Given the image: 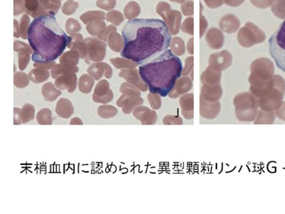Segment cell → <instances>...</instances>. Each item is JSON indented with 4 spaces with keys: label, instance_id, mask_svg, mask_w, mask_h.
Returning <instances> with one entry per match:
<instances>
[{
    "label": "cell",
    "instance_id": "cell-1",
    "mask_svg": "<svg viewBox=\"0 0 285 214\" xmlns=\"http://www.w3.org/2000/svg\"><path fill=\"white\" fill-rule=\"evenodd\" d=\"M122 34L124 47L121 57L139 66L166 51L172 41L168 25L159 19L129 20Z\"/></svg>",
    "mask_w": 285,
    "mask_h": 214
},
{
    "label": "cell",
    "instance_id": "cell-2",
    "mask_svg": "<svg viewBox=\"0 0 285 214\" xmlns=\"http://www.w3.org/2000/svg\"><path fill=\"white\" fill-rule=\"evenodd\" d=\"M27 40L34 63H51L61 57L71 42L53 15L37 17L30 24Z\"/></svg>",
    "mask_w": 285,
    "mask_h": 214
},
{
    "label": "cell",
    "instance_id": "cell-3",
    "mask_svg": "<svg viewBox=\"0 0 285 214\" xmlns=\"http://www.w3.org/2000/svg\"><path fill=\"white\" fill-rule=\"evenodd\" d=\"M182 70L181 60L171 50L167 49L153 60L140 65L139 73L151 94L166 97L173 90Z\"/></svg>",
    "mask_w": 285,
    "mask_h": 214
},
{
    "label": "cell",
    "instance_id": "cell-4",
    "mask_svg": "<svg viewBox=\"0 0 285 214\" xmlns=\"http://www.w3.org/2000/svg\"><path fill=\"white\" fill-rule=\"evenodd\" d=\"M269 50L277 67L285 72V21L269 39Z\"/></svg>",
    "mask_w": 285,
    "mask_h": 214
},
{
    "label": "cell",
    "instance_id": "cell-5",
    "mask_svg": "<svg viewBox=\"0 0 285 214\" xmlns=\"http://www.w3.org/2000/svg\"><path fill=\"white\" fill-rule=\"evenodd\" d=\"M87 44V56L84 59L85 63H100L106 58L107 44L97 38H87L84 39Z\"/></svg>",
    "mask_w": 285,
    "mask_h": 214
},
{
    "label": "cell",
    "instance_id": "cell-6",
    "mask_svg": "<svg viewBox=\"0 0 285 214\" xmlns=\"http://www.w3.org/2000/svg\"><path fill=\"white\" fill-rule=\"evenodd\" d=\"M113 97V91L111 90L109 82L106 80L99 81L93 91V97H92L93 101L106 104L112 101Z\"/></svg>",
    "mask_w": 285,
    "mask_h": 214
},
{
    "label": "cell",
    "instance_id": "cell-7",
    "mask_svg": "<svg viewBox=\"0 0 285 214\" xmlns=\"http://www.w3.org/2000/svg\"><path fill=\"white\" fill-rule=\"evenodd\" d=\"M87 73L89 75L91 76L95 80H99L103 76L106 79L112 78L113 71L110 66L106 63H94L90 65V67L87 69Z\"/></svg>",
    "mask_w": 285,
    "mask_h": 214
},
{
    "label": "cell",
    "instance_id": "cell-8",
    "mask_svg": "<svg viewBox=\"0 0 285 214\" xmlns=\"http://www.w3.org/2000/svg\"><path fill=\"white\" fill-rule=\"evenodd\" d=\"M61 8V0H39V10L36 18L43 15H56Z\"/></svg>",
    "mask_w": 285,
    "mask_h": 214
},
{
    "label": "cell",
    "instance_id": "cell-9",
    "mask_svg": "<svg viewBox=\"0 0 285 214\" xmlns=\"http://www.w3.org/2000/svg\"><path fill=\"white\" fill-rule=\"evenodd\" d=\"M56 87L60 90H67L69 93H73L77 88V77L76 73L66 74L56 79Z\"/></svg>",
    "mask_w": 285,
    "mask_h": 214
},
{
    "label": "cell",
    "instance_id": "cell-10",
    "mask_svg": "<svg viewBox=\"0 0 285 214\" xmlns=\"http://www.w3.org/2000/svg\"><path fill=\"white\" fill-rule=\"evenodd\" d=\"M144 103V100L140 97H132V96L126 95L122 94L119 97L116 104L119 107L122 108V113L125 114H129L132 112V109L135 107L140 105Z\"/></svg>",
    "mask_w": 285,
    "mask_h": 214
},
{
    "label": "cell",
    "instance_id": "cell-11",
    "mask_svg": "<svg viewBox=\"0 0 285 214\" xmlns=\"http://www.w3.org/2000/svg\"><path fill=\"white\" fill-rule=\"evenodd\" d=\"M119 76L122 78H124L126 81L129 83H132L136 87L142 90V91H146L148 87L147 84H145V82L140 80L139 71L136 70H122L119 73Z\"/></svg>",
    "mask_w": 285,
    "mask_h": 214
},
{
    "label": "cell",
    "instance_id": "cell-12",
    "mask_svg": "<svg viewBox=\"0 0 285 214\" xmlns=\"http://www.w3.org/2000/svg\"><path fill=\"white\" fill-rule=\"evenodd\" d=\"M56 114L63 119H69L74 113L73 104L69 99L60 98L57 102L56 107Z\"/></svg>",
    "mask_w": 285,
    "mask_h": 214
},
{
    "label": "cell",
    "instance_id": "cell-13",
    "mask_svg": "<svg viewBox=\"0 0 285 214\" xmlns=\"http://www.w3.org/2000/svg\"><path fill=\"white\" fill-rule=\"evenodd\" d=\"M133 116L136 119L140 120L142 125L151 124L148 118H149L152 121V123H156L157 115L155 112L151 111L145 107H139L138 109H135L134 112H133Z\"/></svg>",
    "mask_w": 285,
    "mask_h": 214
},
{
    "label": "cell",
    "instance_id": "cell-14",
    "mask_svg": "<svg viewBox=\"0 0 285 214\" xmlns=\"http://www.w3.org/2000/svg\"><path fill=\"white\" fill-rule=\"evenodd\" d=\"M41 94L46 101L52 102L58 98L61 95L62 92L61 90L56 88V86H55L53 83L49 82L43 85Z\"/></svg>",
    "mask_w": 285,
    "mask_h": 214
},
{
    "label": "cell",
    "instance_id": "cell-15",
    "mask_svg": "<svg viewBox=\"0 0 285 214\" xmlns=\"http://www.w3.org/2000/svg\"><path fill=\"white\" fill-rule=\"evenodd\" d=\"M79 71V68L77 67H70L66 65L56 64L54 67L51 70V76L53 79L56 80L61 76L66 75V74H72V73H77Z\"/></svg>",
    "mask_w": 285,
    "mask_h": 214
},
{
    "label": "cell",
    "instance_id": "cell-16",
    "mask_svg": "<svg viewBox=\"0 0 285 214\" xmlns=\"http://www.w3.org/2000/svg\"><path fill=\"white\" fill-rule=\"evenodd\" d=\"M107 42L109 48L115 52H121L124 47L123 38L116 31H114L109 36Z\"/></svg>",
    "mask_w": 285,
    "mask_h": 214
},
{
    "label": "cell",
    "instance_id": "cell-17",
    "mask_svg": "<svg viewBox=\"0 0 285 214\" xmlns=\"http://www.w3.org/2000/svg\"><path fill=\"white\" fill-rule=\"evenodd\" d=\"M80 59V54L78 51L70 50L62 55L60 57V63L61 64L70 66V67H77Z\"/></svg>",
    "mask_w": 285,
    "mask_h": 214
},
{
    "label": "cell",
    "instance_id": "cell-18",
    "mask_svg": "<svg viewBox=\"0 0 285 214\" xmlns=\"http://www.w3.org/2000/svg\"><path fill=\"white\" fill-rule=\"evenodd\" d=\"M51 73L44 69H33L29 73V78L34 83H41L50 78Z\"/></svg>",
    "mask_w": 285,
    "mask_h": 214
},
{
    "label": "cell",
    "instance_id": "cell-19",
    "mask_svg": "<svg viewBox=\"0 0 285 214\" xmlns=\"http://www.w3.org/2000/svg\"><path fill=\"white\" fill-rule=\"evenodd\" d=\"M94 79L90 75L83 74L80 77L78 83V88L83 94H89L94 85Z\"/></svg>",
    "mask_w": 285,
    "mask_h": 214
},
{
    "label": "cell",
    "instance_id": "cell-20",
    "mask_svg": "<svg viewBox=\"0 0 285 214\" xmlns=\"http://www.w3.org/2000/svg\"><path fill=\"white\" fill-rule=\"evenodd\" d=\"M105 19H106V14L103 11H87L80 16V20L82 22L87 25L92 21H97V20L104 21Z\"/></svg>",
    "mask_w": 285,
    "mask_h": 214
},
{
    "label": "cell",
    "instance_id": "cell-21",
    "mask_svg": "<svg viewBox=\"0 0 285 214\" xmlns=\"http://www.w3.org/2000/svg\"><path fill=\"white\" fill-rule=\"evenodd\" d=\"M106 28V24L102 20H97L89 23L87 25V31L90 35L98 37L99 34Z\"/></svg>",
    "mask_w": 285,
    "mask_h": 214
},
{
    "label": "cell",
    "instance_id": "cell-22",
    "mask_svg": "<svg viewBox=\"0 0 285 214\" xmlns=\"http://www.w3.org/2000/svg\"><path fill=\"white\" fill-rule=\"evenodd\" d=\"M35 110L34 107L31 104H25L23 106L22 109H21V113H20V116H21V120L22 123H29L34 119V114Z\"/></svg>",
    "mask_w": 285,
    "mask_h": 214
},
{
    "label": "cell",
    "instance_id": "cell-23",
    "mask_svg": "<svg viewBox=\"0 0 285 214\" xmlns=\"http://www.w3.org/2000/svg\"><path fill=\"white\" fill-rule=\"evenodd\" d=\"M37 123L39 125H52L53 124V117H52V111L50 109H42L37 113Z\"/></svg>",
    "mask_w": 285,
    "mask_h": 214
},
{
    "label": "cell",
    "instance_id": "cell-24",
    "mask_svg": "<svg viewBox=\"0 0 285 214\" xmlns=\"http://www.w3.org/2000/svg\"><path fill=\"white\" fill-rule=\"evenodd\" d=\"M98 114L102 119H111V118L115 117L118 114V110L114 106L103 104L98 109Z\"/></svg>",
    "mask_w": 285,
    "mask_h": 214
},
{
    "label": "cell",
    "instance_id": "cell-25",
    "mask_svg": "<svg viewBox=\"0 0 285 214\" xmlns=\"http://www.w3.org/2000/svg\"><path fill=\"white\" fill-rule=\"evenodd\" d=\"M29 75L22 72H17L14 74V86L17 88H24L29 85Z\"/></svg>",
    "mask_w": 285,
    "mask_h": 214
},
{
    "label": "cell",
    "instance_id": "cell-26",
    "mask_svg": "<svg viewBox=\"0 0 285 214\" xmlns=\"http://www.w3.org/2000/svg\"><path fill=\"white\" fill-rule=\"evenodd\" d=\"M24 1L26 14L35 19L37 11L39 10V0H24Z\"/></svg>",
    "mask_w": 285,
    "mask_h": 214
},
{
    "label": "cell",
    "instance_id": "cell-27",
    "mask_svg": "<svg viewBox=\"0 0 285 214\" xmlns=\"http://www.w3.org/2000/svg\"><path fill=\"white\" fill-rule=\"evenodd\" d=\"M110 62L117 69L134 68L138 66L136 63L125 58H110Z\"/></svg>",
    "mask_w": 285,
    "mask_h": 214
},
{
    "label": "cell",
    "instance_id": "cell-28",
    "mask_svg": "<svg viewBox=\"0 0 285 214\" xmlns=\"http://www.w3.org/2000/svg\"><path fill=\"white\" fill-rule=\"evenodd\" d=\"M140 12L139 5L136 3L130 2L126 6L124 9V15L126 19H134Z\"/></svg>",
    "mask_w": 285,
    "mask_h": 214
},
{
    "label": "cell",
    "instance_id": "cell-29",
    "mask_svg": "<svg viewBox=\"0 0 285 214\" xmlns=\"http://www.w3.org/2000/svg\"><path fill=\"white\" fill-rule=\"evenodd\" d=\"M106 21L116 27V26L121 25V24L124 21V18L120 11H112L106 14Z\"/></svg>",
    "mask_w": 285,
    "mask_h": 214
},
{
    "label": "cell",
    "instance_id": "cell-30",
    "mask_svg": "<svg viewBox=\"0 0 285 214\" xmlns=\"http://www.w3.org/2000/svg\"><path fill=\"white\" fill-rule=\"evenodd\" d=\"M66 31L67 34L72 35V34L78 33L81 30V25L77 20L73 19V18H70L67 20L65 25Z\"/></svg>",
    "mask_w": 285,
    "mask_h": 214
},
{
    "label": "cell",
    "instance_id": "cell-31",
    "mask_svg": "<svg viewBox=\"0 0 285 214\" xmlns=\"http://www.w3.org/2000/svg\"><path fill=\"white\" fill-rule=\"evenodd\" d=\"M70 49L77 51L80 54V58L84 60L87 56V44L85 42L84 40L83 41H78L72 44Z\"/></svg>",
    "mask_w": 285,
    "mask_h": 214
},
{
    "label": "cell",
    "instance_id": "cell-32",
    "mask_svg": "<svg viewBox=\"0 0 285 214\" xmlns=\"http://www.w3.org/2000/svg\"><path fill=\"white\" fill-rule=\"evenodd\" d=\"M30 27V17L28 14H25L21 17L20 21V27H21V38L23 39H27V34Z\"/></svg>",
    "mask_w": 285,
    "mask_h": 214
},
{
    "label": "cell",
    "instance_id": "cell-33",
    "mask_svg": "<svg viewBox=\"0 0 285 214\" xmlns=\"http://www.w3.org/2000/svg\"><path fill=\"white\" fill-rule=\"evenodd\" d=\"M79 7V4L74 0H67L63 7H62V11L65 15L70 16L74 14Z\"/></svg>",
    "mask_w": 285,
    "mask_h": 214
},
{
    "label": "cell",
    "instance_id": "cell-34",
    "mask_svg": "<svg viewBox=\"0 0 285 214\" xmlns=\"http://www.w3.org/2000/svg\"><path fill=\"white\" fill-rule=\"evenodd\" d=\"M120 91L123 94L132 96V97H139L140 96V93L134 87H132V85L127 83H122L120 87Z\"/></svg>",
    "mask_w": 285,
    "mask_h": 214
},
{
    "label": "cell",
    "instance_id": "cell-35",
    "mask_svg": "<svg viewBox=\"0 0 285 214\" xmlns=\"http://www.w3.org/2000/svg\"><path fill=\"white\" fill-rule=\"evenodd\" d=\"M14 48L16 52H27L31 55L34 53L31 46L28 45L26 43L22 42V41H14Z\"/></svg>",
    "mask_w": 285,
    "mask_h": 214
},
{
    "label": "cell",
    "instance_id": "cell-36",
    "mask_svg": "<svg viewBox=\"0 0 285 214\" xmlns=\"http://www.w3.org/2000/svg\"><path fill=\"white\" fill-rule=\"evenodd\" d=\"M116 5V0H97L96 6L104 11H109L115 8Z\"/></svg>",
    "mask_w": 285,
    "mask_h": 214
},
{
    "label": "cell",
    "instance_id": "cell-37",
    "mask_svg": "<svg viewBox=\"0 0 285 214\" xmlns=\"http://www.w3.org/2000/svg\"><path fill=\"white\" fill-rule=\"evenodd\" d=\"M29 53L19 52L18 53V63L19 69L21 70H24L27 68V65L29 63L31 57Z\"/></svg>",
    "mask_w": 285,
    "mask_h": 214
},
{
    "label": "cell",
    "instance_id": "cell-38",
    "mask_svg": "<svg viewBox=\"0 0 285 214\" xmlns=\"http://www.w3.org/2000/svg\"><path fill=\"white\" fill-rule=\"evenodd\" d=\"M114 31H116V27L115 25H109L106 27V29H104L100 34L98 35V38L99 39L102 40V41H108V38H109V36L112 34Z\"/></svg>",
    "mask_w": 285,
    "mask_h": 214
},
{
    "label": "cell",
    "instance_id": "cell-39",
    "mask_svg": "<svg viewBox=\"0 0 285 214\" xmlns=\"http://www.w3.org/2000/svg\"><path fill=\"white\" fill-rule=\"evenodd\" d=\"M14 16L20 15L23 13H25L24 0H14Z\"/></svg>",
    "mask_w": 285,
    "mask_h": 214
},
{
    "label": "cell",
    "instance_id": "cell-40",
    "mask_svg": "<svg viewBox=\"0 0 285 214\" xmlns=\"http://www.w3.org/2000/svg\"><path fill=\"white\" fill-rule=\"evenodd\" d=\"M159 94H151L148 95V99H149L150 104L151 107L155 109H160L161 107V101L160 100Z\"/></svg>",
    "mask_w": 285,
    "mask_h": 214
},
{
    "label": "cell",
    "instance_id": "cell-41",
    "mask_svg": "<svg viewBox=\"0 0 285 214\" xmlns=\"http://www.w3.org/2000/svg\"><path fill=\"white\" fill-rule=\"evenodd\" d=\"M56 63L51 62V63H34V67L35 68L44 69V70H50L53 69L56 66Z\"/></svg>",
    "mask_w": 285,
    "mask_h": 214
},
{
    "label": "cell",
    "instance_id": "cell-42",
    "mask_svg": "<svg viewBox=\"0 0 285 214\" xmlns=\"http://www.w3.org/2000/svg\"><path fill=\"white\" fill-rule=\"evenodd\" d=\"M14 125H21L22 124V122L21 120V116H20V113H21V109L18 108H14Z\"/></svg>",
    "mask_w": 285,
    "mask_h": 214
},
{
    "label": "cell",
    "instance_id": "cell-43",
    "mask_svg": "<svg viewBox=\"0 0 285 214\" xmlns=\"http://www.w3.org/2000/svg\"><path fill=\"white\" fill-rule=\"evenodd\" d=\"M71 37V42L70 44H69L68 47L67 48H70L71 47L72 44H74L75 42H77L78 41H83V38L82 34H79V33H76V34H72V35H70Z\"/></svg>",
    "mask_w": 285,
    "mask_h": 214
},
{
    "label": "cell",
    "instance_id": "cell-44",
    "mask_svg": "<svg viewBox=\"0 0 285 214\" xmlns=\"http://www.w3.org/2000/svg\"><path fill=\"white\" fill-rule=\"evenodd\" d=\"M14 35L15 38H20L21 37V27H20V24L17 22V20H14Z\"/></svg>",
    "mask_w": 285,
    "mask_h": 214
},
{
    "label": "cell",
    "instance_id": "cell-45",
    "mask_svg": "<svg viewBox=\"0 0 285 214\" xmlns=\"http://www.w3.org/2000/svg\"><path fill=\"white\" fill-rule=\"evenodd\" d=\"M70 125H83V122H82L81 119L80 118H73L71 119L70 123Z\"/></svg>",
    "mask_w": 285,
    "mask_h": 214
}]
</instances>
